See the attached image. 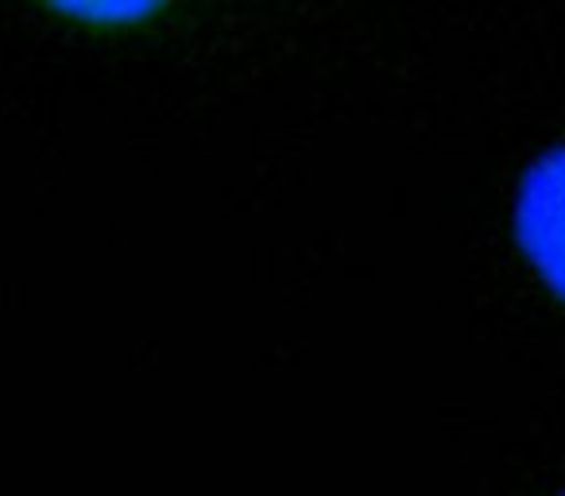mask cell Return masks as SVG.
Returning <instances> with one entry per match:
<instances>
[{
  "label": "cell",
  "mask_w": 565,
  "mask_h": 496,
  "mask_svg": "<svg viewBox=\"0 0 565 496\" xmlns=\"http://www.w3.org/2000/svg\"><path fill=\"white\" fill-rule=\"evenodd\" d=\"M515 233L534 272L565 299V148L542 156L523 175Z\"/></svg>",
  "instance_id": "6da1fadb"
},
{
  "label": "cell",
  "mask_w": 565,
  "mask_h": 496,
  "mask_svg": "<svg viewBox=\"0 0 565 496\" xmlns=\"http://www.w3.org/2000/svg\"><path fill=\"white\" fill-rule=\"evenodd\" d=\"M47 4L74 20H86V24L120 28V24H140V20H148L163 0H47Z\"/></svg>",
  "instance_id": "7a4b0ae2"
}]
</instances>
